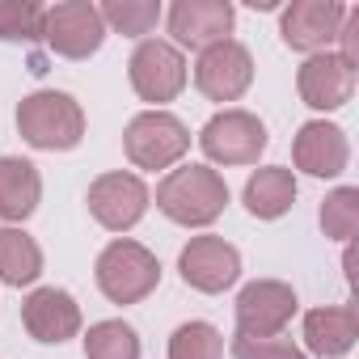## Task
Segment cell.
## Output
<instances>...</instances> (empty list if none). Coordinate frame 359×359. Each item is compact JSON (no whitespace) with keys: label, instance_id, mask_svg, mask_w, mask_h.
<instances>
[{"label":"cell","instance_id":"1","mask_svg":"<svg viewBox=\"0 0 359 359\" xmlns=\"http://www.w3.org/2000/svg\"><path fill=\"white\" fill-rule=\"evenodd\" d=\"M156 208L187 229H203L212 220H220V212L229 208V182L212 169V165H182L169 169V177L156 187Z\"/></svg>","mask_w":359,"mask_h":359},{"label":"cell","instance_id":"2","mask_svg":"<svg viewBox=\"0 0 359 359\" xmlns=\"http://www.w3.org/2000/svg\"><path fill=\"white\" fill-rule=\"evenodd\" d=\"M18 131H22V140L30 148L68 152L85 135V110H81V102L72 93L39 89V93L22 97V106H18Z\"/></svg>","mask_w":359,"mask_h":359},{"label":"cell","instance_id":"3","mask_svg":"<svg viewBox=\"0 0 359 359\" xmlns=\"http://www.w3.org/2000/svg\"><path fill=\"white\" fill-rule=\"evenodd\" d=\"M161 283V262L152 250H144L140 241H110L97 254V287L106 292V300L114 304H135L144 300L152 287Z\"/></svg>","mask_w":359,"mask_h":359},{"label":"cell","instance_id":"4","mask_svg":"<svg viewBox=\"0 0 359 359\" xmlns=\"http://www.w3.org/2000/svg\"><path fill=\"white\" fill-rule=\"evenodd\" d=\"M123 148H127V161L135 169H169V165H177L187 156L191 131L169 110H144V114H135L127 123Z\"/></svg>","mask_w":359,"mask_h":359},{"label":"cell","instance_id":"5","mask_svg":"<svg viewBox=\"0 0 359 359\" xmlns=\"http://www.w3.org/2000/svg\"><path fill=\"white\" fill-rule=\"evenodd\" d=\"M43 43L64 60H89L106 43V22L89 0H64L43 13Z\"/></svg>","mask_w":359,"mask_h":359},{"label":"cell","instance_id":"6","mask_svg":"<svg viewBox=\"0 0 359 359\" xmlns=\"http://www.w3.org/2000/svg\"><path fill=\"white\" fill-rule=\"evenodd\" d=\"M127 76H131V89L140 93V102H152L161 110V102H173L187 89V60L173 43L144 39L127 64Z\"/></svg>","mask_w":359,"mask_h":359},{"label":"cell","instance_id":"7","mask_svg":"<svg viewBox=\"0 0 359 359\" xmlns=\"http://www.w3.org/2000/svg\"><path fill=\"white\" fill-rule=\"evenodd\" d=\"M199 144L216 165H254L266 148V127L250 110H220L199 131Z\"/></svg>","mask_w":359,"mask_h":359},{"label":"cell","instance_id":"8","mask_svg":"<svg viewBox=\"0 0 359 359\" xmlns=\"http://www.w3.org/2000/svg\"><path fill=\"white\" fill-rule=\"evenodd\" d=\"M296 292L283 279H258L237 296V334L241 338H279L296 317Z\"/></svg>","mask_w":359,"mask_h":359},{"label":"cell","instance_id":"9","mask_svg":"<svg viewBox=\"0 0 359 359\" xmlns=\"http://www.w3.org/2000/svg\"><path fill=\"white\" fill-rule=\"evenodd\" d=\"M195 85L212 102H237L254 85V55H250V47L237 43V39H224V43L199 51Z\"/></svg>","mask_w":359,"mask_h":359},{"label":"cell","instance_id":"10","mask_svg":"<svg viewBox=\"0 0 359 359\" xmlns=\"http://www.w3.org/2000/svg\"><path fill=\"white\" fill-rule=\"evenodd\" d=\"M89 212L102 229L110 233H127L144 220L148 212V187H144V177L140 173H102L97 182L89 187Z\"/></svg>","mask_w":359,"mask_h":359},{"label":"cell","instance_id":"11","mask_svg":"<svg viewBox=\"0 0 359 359\" xmlns=\"http://www.w3.org/2000/svg\"><path fill=\"white\" fill-rule=\"evenodd\" d=\"M177 271H182L187 287L216 296V292H224V287L237 283L241 254L224 237H195V241L182 245V254H177Z\"/></svg>","mask_w":359,"mask_h":359},{"label":"cell","instance_id":"12","mask_svg":"<svg viewBox=\"0 0 359 359\" xmlns=\"http://www.w3.org/2000/svg\"><path fill=\"white\" fill-rule=\"evenodd\" d=\"M342 18H346V5L338 0H292L283 9V22H279V34L292 51H325L338 30H342Z\"/></svg>","mask_w":359,"mask_h":359},{"label":"cell","instance_id":"13","mask_svg":"<svg viewBox=\"0 0 359 359\" xmlns=\"http://www.w3.org/2000/svg\"><path fill=\"white\" fill-rule=\"evenodd\" d=\"M233 18L237 13H233L229 0H177L169 9V34L177 39V47L208 51V47L229 39Z\"/></svg>","mask_w":359,"mask_h":359},{"label":"cell","instance_id":"14","mask_svg":"<svg viewBox=\"0 0 359 359\" xmlns=\"http://www.w3.org/2000/svg\"><path fill=\"white\" fill-rule=\"evenodd\" d=\"M296 89H300V102L304 106H313V110H338L355 93V72L334 51H317L296 72Z\"/></svg>","mask_w":359,"mask_h":359},{"label":"cell","instance_id":"15","mask_svg":"<svg viewBox=\"0 0 359 359\" xmlns=\"http://www.w3.org/2000/svg\"><path fill=\"white\" fill-rule=\"evenodd\" d=\"M22 325L39 342H68L81 330V304L64 287H39L22 304Z\"/></svg>","mask_w":359,"mask_h":359},{"label":"cell","instance_id":"16","mask_svg":"<svg viewBox=\"0 0 359 359\" xmlns=\"http://www.w3.org/2000/svg\"><path fill=\"white\" fill-rule=\"evenodd\" d=\"M292 156H296V169L313 173V177H338L351 161V144H346V131L317 118V123H304L296 144H292Z\"/></svg>","mask_w":359,"mask_h":359},{"label":"cell","instance_id":"17","mask_svg":"<svg viewBox=\"0 0 359 359\" xmlns=\"http://www.w3.org/2000/svg\"><path fill=\"white\" fill-rule=\"evenodd\" d=\"M359 338V317L351 304H330V309H313L304 317V342L313 355L321 359H338L355 346Z\"/></svg>","mask_w":359,"mask_h":359},{"label":"cell","instance_id":"18","mask_svg":"<svg viewBox=\"0 0 359 359\" xmlns=\"http://www.w3.org/2000/svg\"><path fill=\"white\" fill-rule=\"evenodd\" d=\"M43 199V177L22 156H0V220L22 224Z\"/></svg>","mask_w":359,"mask_h":359},{"label":"cell","instance_id":"19","mask_svg":"<svg viewBox=\"0 0 359 359\" xmlns=\"http://www.w3.org/2000/svg\"><path fill=\"white\" fill-rule=\"evenodd\" d=\"M296 203V173L283 169V165H266V169H254L250 182H245V208L250 216L258 220H279L287 216Z\"/></svg>","mask_w":359,"mask_h":359},{"label":"cell","instance_id":"20","mask_svg":"<svg viewBox=\"0 0 359 359\" xmlns=\"http://www.w3.org/2000/svg\"><path fill=\"white\" fill-rule=\"evenodd\" d=\"M43 275V250L26 229H0V279L9 287H26Z\"/></svg>","mask_w":359,"mask_h":359},{"label":"cell","instance_id":"21","mask_svg":"<svg viewBox=\"0 0 359 359\" xmlns=\"http://www.w3.org/2000/svg\"><path fill=\"white\" fill-rule=\"evenodd\" d=\"M106 30L114 34H127V39H144L156 22H161V5L156 0H106L97 5Z\"/></svg>","mask_w":359,"mask_h":359},{"label":"cell","instance_id":"22","mask_svg":"<svg viewBox=\"0 0 359 359\" xmlns=\"http://www.w3.org/2000/svg\"><path fill=\"white\" fill-rule=\"evenodd\" d=\"M85 359H140V338L127 321H97L85 334Z\"/></svg>","mask_w":359,"mask_h":359},{"label":"cell","instance_id":"23","mask_svg":"<svg viewBox=\"0 0 359 359\" xmlns=\"http://www.w3.org/2000/svg\"><path fill=\"white\" fill-rule=\"evenodd\" d=\"M220 355H224V338L212 321H187L169 338V359H220Z\"/></svg>","mask_w":359,"mask_h":359},{"label":"cell","instance_id":"24","mask_svg":"<svg viewBox=\"0 0 359 359\" xmlns=\"http://www.w3.org/2000/svg\"><path fill=\"white\" fill-rule=\"evenodd\" d=\"M43 5L34 0H0V43H34L43 39Z\"/></svg>","mask_w":359,"mask_h":359},{"label":"cell","instance_id":"25","mask_svg":"<svg viewBox=\"0 0 359 359\" xmlns=\"http://www.w3.org/2000/svg\"><path fill=\"white\" fill-rule=\"evenodd\" d=\"M321 229L334 241H351L359 229V191L355 187H338L334 195H325L321 203Z\"/></svg>","mask_w":359,"mask_h":359},{"label":"cell","instance_id":"26","mask_svg":"<svg viewBox=\"0 0 359 359\" xmlns=\"http://www.w3.org/2000/svg\"><path fill=\"white\" fill-rule=\"evenodd\" d=\"M233 359H309L300 346L283 342V338H241L233 342Z\"/></svg>","mask_w":359,"mask_h":359},{"label":"cell","instance_id":"27","mask_svg":"<svg viewBox=\"0 0 359 359\" xmlns=\"http://www.w3.org/2000/svg\"><path fill=\"white\" fill-rule=\"evenodd\" d=\"M334 43H342L338 60H342L351 72H359V9H346L342 30H338V39H334Z\"/></svg>","mask_w":359,"mask_h":359}]
</instances>
